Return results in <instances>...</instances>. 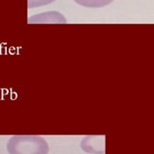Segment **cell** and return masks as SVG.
I'll list each match as a JSON object with an SVG mask.
<instances>
[{"label":"cell","instance_id":"6da1fadb","mask_svg":"<svg viewBox=\"0 0 154 154\" xmlns=\"http://www.w3.org/2000/svg\"><path fill=\"white\" fill-rule=\"evenodd\" d=\"M49 150L46 140L36 135H16L7 143L9 154H48Z\"/></svg>","mask_w":154,"mask_h":154},{"label":"cell","instance_id":"7a4b0ae2","mask_svg":"<svg viewBox=\"0 0 154 154\" xmlns=\"http://www.w3.org/2000/svg\"><path fill=\"white\" fill-rule=\"evenodd\" d=\"M29 23H65L66 19L58 12H46L35 14L28 19Z\"/></svg>","mask_w":154,"mask_h":154},{"label":"cell","instance_id":"277c9868","mask_svg":"<svg viewBox=\"0 0 154 154\" xmlns=\"http://www.w3.org/2000/svg\"><path fill=\"white\" fill-rule=\"evenodd\" d=\"M74 1L86 8H101L107 6L113 0H74Z\"/></svg>","mask_w":154,"mask_h":154},{"label":"cell","instance_id":"5b68a950","mask_svg":"<svg viewBox=\"0 0 154 154\" xmlns=\"http://www.w3.org/2000/svg\"><path fill=\"white\" fill-rule=\"evenodd\" d=\"M54 1H55V0H28V7L29 8L40 7V6H44V5H48Z\"/></svg>","mask_w":154,"mask_h":154},{"label":"cell","instance_id":"3957f363","mask_svg":"<svg viewBox=\"0 0 154 154\" xmlns=\"http://www.w3.org/2000/svg\"><path fill=\"white\" fill-rule=\"evenodd\" d=\"M96 144L97 146H103V140L99 139V137L96 136H87L81 142V148L85 152L102 154L104 152V149L96 146Z\"/></svg>","mask_w":154,"mask_h":154}]
</instances>
